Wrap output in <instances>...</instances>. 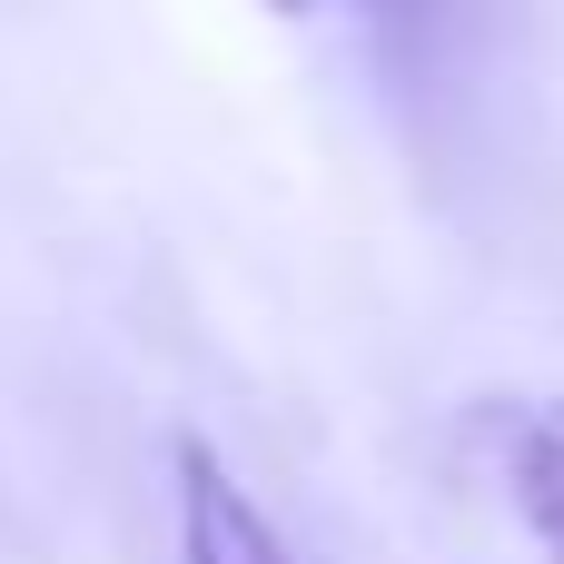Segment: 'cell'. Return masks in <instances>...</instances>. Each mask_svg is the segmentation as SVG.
<instances>
[{"instance_id":"6da1fadb","label":"cell","mask_w":564,"mask_h":564,"mask_svg":"<svg viewBox=\"0 0 564 564\" xmlns=\"http://www.w3.org/2000/svg\"><path fill=\"white\" fill-rule=\"evenodd\" d=\"M178 564H297V545L218 466L208 436H178Z\"/></svg>"},{"instance_id":"7a4b0ae2","label":"cell","mask_w":564,"mask_h":564,"mask_svg":"<svg viewBox=\"0 0 564 564\" xmlns=\"http://www.w3.org/2000/svg\"><path fill=\"white\" fill-rule=\"evenodd\" d=\"M496 476H506L535 555L564 564V397H525L496 416Z\"/></svg>"},{"instance_id":"3957f363","label":"cell","mask_w":564,"mask_h":564,"mask_svg":"<svg viewBox=\"0 0 564 564\" xmlns=\"http://www.w3.org/2000/svg\"><path fill=\"white\" fill-rule=\"evenodd\" d=\"M377 10H387V20H416V10H426V0H377Z\"/></svg>"},{"instance_id":"277c9868","label":"cell","mask_w":564,"mask_h":564,"mask_svg":"<svg viewBox=\"0 0 564 564\" xmlns=\"http://www.w3.org/2000/svg\"><path fill=\"white\" fill-rule=\"evenodd\" d=\"M268 10H317V0H268Z\"/></svg>"}]
</instances>
